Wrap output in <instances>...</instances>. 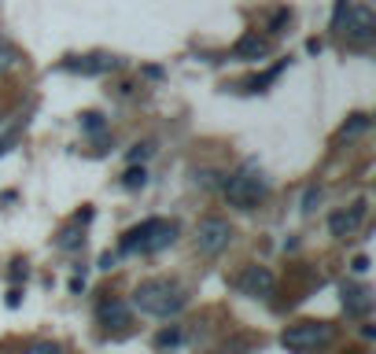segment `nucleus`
I'll return each instance as SVG.
<instances>
[{
    "mask_svg": "<svg viewBox=\"0 0 376 354\" xmlns=\"http://www.w3.org/2000/svg\"><path fill=\"white\" fill-rule=\"evenodd\" d=\"M174 240H177V222L148 218V222L133 225V229L122 236V251L126 255H155V251L170 248Z\"/></svg>",
    "mask_w": 376,
    "mask_h": 354,
    "instance_id": "obj_2",
    "label": "nucleus"
},
{
    "mask_svg": "<svg viewBox=\"0 0 376 354\" xmlns=\"http://www.w3.org/2000/svg\"><path fill=\"white\" fill-rule=\"evenodd\" d=\"M262 196H266V181L259 174H251V170H240V174H232L229 181H225V199H229L232 207H240V210L259 207Z\"/></svg>",
    "mask_w": 376,
    "mask_h": 354,
    "instance_id": "obj_4",
    "label": "nucleus"
},
{
    "mask_svg": "<svg viewBox=\"0 0 376 354\" xmlns=\"http://www.w3.org/2000/svg\"><path fill=\"white\" fill-rule=\"evenodd\" d=\"M122 185H126V188H144V185H148V170H144V166H130V170L122 174Z\"/></svg>",
    "mask_w": 376,
    "mask_h": 354,
    "instance_id": "obj_15",
    "label": "nucleus"
},
{
    "mask_svg": "<svg viewBox=\"0 0 376 354\" xmlns=\"http://www.w3.org/2000/svg\"><path fill=\"white\" fill-rule=\"evenodd\" d=\"M284 67H288V59H281V63H277V67H270L266 74H259V78H255L251 85H247V89H251V92H262L266 85H273L277 78H281V70H284Z\"/></svg>",
    "mask_w": 376,
    "mask_h": 354,
    "instance_id": "obj_13",
    "label": "nucleus"
},
{
    "mask_svg": "<svg viewBox=\"0 0 376 354\" xmlns=\"http://www.w3.org/2000/svg\"><path fill=\"white\" fill-rule=\"evenodd\" d=\"M339 295H343V310H347L350 317H365L373 310V292L365 284H343Z\"/></svg>",
    "mask_w": 376,
    "mask_h": 354,
    "instance_id": "obj_8",
    "label": "nucleus"
},
{
    "mask_svg": "<svg viewBox=\"0 0 376 354\" xmlns=\"http://www.w3.org/2000/svg\"><path fill=\"white\" fill-rule=\"evenodd\" d=\"M12 144H15V133H12V137H0V155H4Z\"/></svg>",
    "mask_w": 376,
    "mask_h": 354,
    "instance_id": "obj_27",
    "label": "nucleus"
},
{
    "mask_svg": "<svg viewBox=\"0 0 376 354\" xmlns=\"http://www.w3.org/2000/svg\"><path fill=\"white\" fill-rule=\"evenodd\" d=\"M273 288H277V281H273V273L266 270V266H247L244 277H240V292H244V295L270 299V295H273Z\"/></svg>",
    "mask_w": 376,
    "mask_h": 354,
    "instance_id": "obj_7",
    "label": "nucleus"
},
{
    "mask_svg": "<svg viewBox=\"0 0 376 354\" xmlns=\"http://www.w3.org/2000/svg\"><path fill=\"white\" fill-rule=\"evenodd\" d=\"M317 199H321V192H317V188H310V192H306V196H303V210L310 214V210H314V207H317Z\"/></svg>",
    "mask_w": 376,
    "mask_h": 354,
    "instance_id": "obj_22",
    "label": "nucleus"
},
{
    "mask_svg": "<svg viewBox=\"0 0 376 354\" xmlns=\"http://www.w3.org/2000/svg\"><path fill=\"white\" fill-rule=\"evenodd\" d=\"M288 19H292V15H288V8H281V12H277V15L270 19V34H284Z\"/></svg>",
    "mask_w": 376,
    "mask_h": 354,
    "instance_id": "obj_20",
    "label": "nucleus"
},
{
    "mask_svg": "<svg viewBox=\"0 0 376 354\" xmlns=\"http://www.w3.org/2000/svg\"><path fill=\"white\" fill-rule=\"evenodd\" d=\"M56 244H59V248H63V251H74V248H81V244H85V236H81L78 229H63Z\"/></svg>",
    "mask_w": 376,
    "mask_h": 354,
    "instance_id": "obj_16",
    "label": "nucleus"
},
{
    "mask_svg": "<svg viewBox=\"0 0 376 354\" xmlns=\"http://www.w3.org/2000/svg\"><path fill=\"white\" fill-rule=\"evenodd\" d=\"M196 185H203V188L218 185V174H210V170H207V174H196Z\"/></svg>",
    "mask_w": 376,
    "mask_h": 354,
    "instance_id": "obj_23",
    "label": "nucleus"
},
{
    "mask_svg": "<svg viewBox=\"0 0 376 354\" xmlns=\"http://www.w3.org/2000/svg\"><path fill=\"white\" fill-rule=\"evenodd\" d=\"M96 314H100L103 325H130V306H126L122 299H103Z\"/></svg>",
    "mask_w": 376,
    "mask_h": 354,
    "instance_id": "obj_12",
    "label": "nucleus"
},
{
    "mask_svg": "<svg viewBox=\"0 0 376 354\" xmlns=\"http://www.w3.org/2000/svg\"><path fill=\"white\" fill-rule=\"evenodd\" d=\"M339 26L350 41H373L376 37V15H373V8H365V4H350V12L343 15Z\"/></svg>",
    "mask_w": 376,
    "mask_h": 354,
    "instance_id": "obj_6",
    "label": "nucleus"
},
{
    "mask_svg": "<svg viewBox=\"0 0 376 354\" xmlns=\"http://www.w3.org/2000/svg\"><path fill=\"white\" fill-rule=\"evenodd\" d=\"M229 240H232V229H229V222L225 218H203L199 222V229H196V248L203 255H218L229 248Z\"/></svg>",
    "mask_w": 376,
    "mask_h": 354,
    "instance_id": "obj_5",
    "label": "nucleus"
},
{
    "mask_svg": "<svg viewBox=\"0 0 376 354\" xmlns=\"http://www.w3.org/2000/svg\"><path fill=\"white\" fill-rule=\"evenodd\" d=\"M144 78H163V67H144Z\"/></svg>",
    "mask_w": 376,
    "mask_h": 354,
    "instance_id": "obj_29",
    "label": "nucleus"
},
{
    "mask_svg": "<svg viewBox=\"0 0 376 354\" xmlns=\"http://www.w3.org/2000/svg\"><path fill=\"white\" fill-rule=\"evenodd\" d=\"M266 52H270V37H262V34H244V37L232 45V59H240V63L262 59Z\"/></svg>",
    "mask_w": 376,
    "mask_h": 354,
    "instance_id": "obj_10",
    "label": "nucleus"
},
{
    "mask_svg": "<svg viewBox=\"0 0 376 354\" xmlns=\"http://www.w3.org/2000/svg\"><path fill=\"white\" fill-rule=\"evenodd\" d=\"M369 130V115H350V122L339 130V137L347 141V137H358V133H365Z\"/></svg>",
    "mask_w": 376,
    "mask_h": 354,
    "instance_id": "obj_14",
    "label": "nucleus"
},
{
    "mask_svg": "<svg viewBox=\"0 0 376 354\" xmlns=\"http://www.w3.org/2000/svg\"><path fill=\"white\" fill-rule=\"evenodd\" d=\"M347 12H350V0H339V4H336V12H332V26H339Z\"/></svg>",
    "mask_w": 376,
    "mask_h": 354,
    "instance_id": "obj_21",
    "label": "nucleus"
},
{
    "mask_svg": "<svg viewBox=\"0 0 376 354\" xmlns=\"http://www.w3.org/2000/svg\"><path fill=\"white\" fill-rule=\"evenodd\" d=\"M19 277H26V266L23 262H15V270H12V281H19Z\"/></svg>",
    "mask_w": 376,
    "mask_h": 354,
    "instance_id": "obj_30",
    "label": "nucleus"
},
{
    "mask_svg": "<svg viewBox=\"0 0 376 354\" xmlns=\"http://www.w3.org/2000/svg\"><path fill=\"white\" fill-rule=\"evenodd\" d=\"M67 70H78V74H107L118 67L115 56H107V52H96V56H85V59H67L63 63Z\"/></svg>",
    "mask_w": 376,
    "mask_h": 354,
    "instance_id": "obj_11",
    "label": "nucleus"
},
{
    "mask_svg": "<svg viewBox=\"0 0 376 354\" xmlns=\"http://www.w3.org/2000/svg\"><path fill=\"white\" fill-rule=\"evenodd\" d=\"M81 130H89V133H100V130H103V115H96V111H85V115H81Z\"/></svg>",
    "mask_w": 376,
    "mask_h": 354,
    "instance_id": "obj_18",
    "label": "nucleus"
},
{
    "mask_svg": "<svg viewBox=\"0 0 376 354\" xmlns=\"http://www.w3.org/2000/svg\"><path fill=\"white\" fill-rule=\"evenodd\" d=\"M185 303H188V295L174 281H144L133 292V306H141L152 317H174L185 310Z\"/></svg>",
    "mask_w": 376,
    "mask_h": 354,
    "instance_id": "obj_1",
    "label": "nucleus"
},
{
    "mask_svg": "<svg viewBox=\"0 0 376 354\" xmlns=\"http://www.w3.org/2000/svg\"><path fill=\"white\" fill-rule=\"evenodd\" d=\"M23 354H59V347L56 343H48V340H37V343H30Z\"/></svg>",
    "mask_w": 376,
    "mask_h": 354,
    "instance_id": "obj_19",
    "label": "nucleus"
},
{
    "mask_svg": "<svg viewBox=\"0 0 376 354\" xmlns=\"http://www.w3.org/2000/svg\"><path fill=\"white\" fill-rule=\"evenodd\" d=\"M177 343H181V332H177V328H163V332H159V336H155V347H159V351H166V347H177Z\"/></svg>",
    "mask_w": 376,
    "mask_h": 354,
    "instance_id": "obj_17",
    "label": "nucleus"
},
{
    "mask_svg": "<svg viewBox=\"0 0 376 354\" xmlns=\"http://www.w3.org/2000/svg\"><path fill=\"white\" fill-rule=\"evenodd\" d=\"M362 218H365V203H354L350 210H339V214H332L328 229H332V236H339V240H347V236H354V233H358Z\"/></svg>",
    "mask_w": 376,
    "mask_h": 354,
    "instance_id": "obj_9",
    "label": "nucleus"
},
{
    "mask_svg": "<svg viewBox=\"0 0 376 354\" xmlns=\"http://www.w3.org/2000/svg\"><path fill=\"white\" fill-rule=\"evenodd\" d=\"M332 336H336V328L325 325V321H299L281 336V343L292 354H317L321 347L332 343Z\"/></svg>",
    "mask_w": 376,
    "mask_h": 354,
    "instance_id": "obj_3",
    "label": "nucleus"
},
{
    "mask_svg": "<svg viewBox=\"0 0 376 354\" xmlns=\"http://www.w3.org/2000/svg\"><path fill=\"white\" fill-rule=\"evenodd\" d=\"M350 270H354V273H365V270H369V259H365V255H358V259L350 262Z\"/></svg>",
    "mask_w": 376,
    "mask_h": 354,
    "instance_id": "obj_25",
    "label": "nucleus"
},
{
    "mask_svg": "<svg viewBox=\"0 0 376 354\" xmlns=\"http://www.w3.org/2000/svg\"><path fill=\"white\" fill-rule=\"evenodd\" d=\"M111 266H115V255H111V251L100 255V270H111Z\"/></svg>",
    "mask_w": 376,
    "mask_h": 354,
    "instance_id": "obj_26",
    "label": "nucleus"
},
{
    "mask_svg": "<svg viewBox=\"0 0 376 354\" xmlns=\"http://www.w3.org/2000/svg\"><path fill=\"white\" fill-rule=\"evenodd\" d=\"M74 222H78V225H89V222H92V210H78V218H74Z\"/></svg>",
    "mask_w": 376,
    "mask_h": 354,
    "instance_id": "obj_28",
    "label": "nucleus"
},
{
    "mask_svg": "<svg viewBox=\"0 0 376 354\" xmlns=\"http://www.w3.org/2000/svg\"><path fill=\"white\" fill-rule=\"evenodd\" d=\"M148 155H152V144H137L133 152H130V159H133V163H137V159H148Z\"/></svg>",
    "mask_w": 376,
    "mask_h": 354,
    "instance_id": "obj_24",
    "label": "nucleus"
}]
</instances>
